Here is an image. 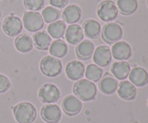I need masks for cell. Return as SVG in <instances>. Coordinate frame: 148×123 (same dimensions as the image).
<instances>
[{
  "mask_svg": "<svg viewBox=\"0 0 148 123\" xmlns=\"http://www.w3.org/2000/svg\"><path fill=\"white\" fill-rule=\"evenodd\" d=\"M13 114L18 123H33L37 117V110L30 102H20L13 108Z\"/></svg>",
  "mask_w": 148,
  "mask_h": 123,
  "instance_id": "cell-1",
  "label": "cell"
},
{
  "mask_svg": "<svg viewBox=\"0 0 148 123\" xmlns=\"http://www.w3.org/2000/svg\"><path fill=\"white\" fill-rule=\"evenodd\" d=\"M73 92L80 100L90 102L96 96L97 87L91 81L85 79H79L74 85Z\"/></svg>",
  "mask_w": 148,
  "mask_h": 123,
  "instance_id": "cell-2",
  "label": "cell"
},
{
  "mask_svg": "<svg viewBox=\"0 0 148 123\" xmlns=\"http://www.w3.org/2000/svg\"><path fill=\"white\" fill-rule=\"evenodd\" d=\"M62 67L63 66L61 60L52 56H45L40 60V71L48 77L57 76L62 72Z\"/></svg>",
  "mask_w": 148,
  "mask_h": 123,
  "instance_id": "cell-3",
  "label": "cell"
},
{
  "mask_svg": "<svg viewBox=\"0 0 148 123\" xmlns=\"http://www.w3.org/2000/svg\"><path fill=\"white\" fill-rule=\"evenodd\" d=\"M23 24L26 30L30 33H37L44 25V20L38 12H26L23 17Z\"/></svg>",
  "mask_w": 148,
  "mask_h": 123,
  "instance_id": "cell-4",
  "label": "cell"
},
{
  "mask_svg": "<svg viewBox=\"0 0 148 123\" xmlns=\"http://www.w3.org/2000/svg\"><path fill=\"white\" fill-rule=\"evenodd\" d=\"M119 14L116 4L111 0H105L99 4L97 10L98 17L103 22H111L115 20Z\"/></svg>",
  "mask_w": 148,
  "mask_h": 123,
  "instance_id": "cell-5",
  "label": "cell"
},
{
  "mask_svg": "<svg viewBox=\"0 0 148 123\" xmlns=\"http://www.w3.org/2000/svg\"><path fill=\"white\" fill-rule=\"evenodd\" d=\"M60 90L53 84H45L39 89L38 97L43 103H55L60 99Z\"/></svg>",
  "mask_w": 148,
  "mask_h": 123,
  "instance_id": "cell-6",
  "label": "cell"
},
{
  "mask_svg": "<svg viewBox=\"0 0 148 123\" xmlns=\"http://www.w3.org/2000/svg\"><path fill=\"white\" fill-rule=\"evenodd\" d=\"M2 29L6 35L10 37H15L22 33L23 24L22 20L12 14L6 17L2 23Z\"/></svg>",
  "mask_w": 148,
  "mask_h": 123,
  "instance_id": "cell-7",
  "label": "cell"
},
{
  "mask_svg": "<svg viewBox=\"0 0 148 123\" xmlns=\"http://www.w3.org/2000/svg\"><path fill=\"white\" fill-rule=\"evenodd\" d=\"M123 36L122 27L115 22L108 23L103 29L102 37L108 43L118 42Z\"/></svg>",
  "mask_w": 148,
  "mask_h": 123,
  "instance_id": "cell-8",
  "label": "cell"
},
{
  "mask_svg": "<svg viewBox=\"0 0 148 123\" xmlns=\"http://www.w3.org/2000/svg\"><path fill=\"white\" fill-rule=\"evenodd\" d=\"M40 115L48 123H57L62 118V110L57 105L49 104L41 108Z\"/></svg>",
  "mask_w": 148,
  "mask_h": 123,
  "instance_id": "cell-9",
  "label": "cell"
},
{
  "mask_svg": "<svg viewBox=\"0 0 148 123\" xmlns=\"http://www.w3.org/2000/svg\"><path fill=\"white\" fill-rule=\"evenodd\" d=\"M92 60L98 66L106 67L108 66L112 60V54L110 48L106 46H100L97 47L93 53Z\"/></svg>",
  "mask_w": 148,
  "mask_h": 123,
  "instance_id": "cell-10",
  "label": "cell"
},
{
  "mask_svg": "<svg viewBox=\"0 0 148 123\" xmlns=\"http://www.w3.org/2000/svg\"><path fill=\"white\" fill-rule=\"evenodd\" d=\"M82 107L80 99L74 95H68L62 101V108L65 113L70 116L79 113Z\"/></svg>",
  "mask_w": 148,
  "mask_h": 123,
  "instance_id": "cell-11",
  "label": "cell"
},
{
  "mask_svg": "<svg viewBox=\"0 0 148 123\" xmlns=\"http://www.w3.org/2000/svg\"><path fill=\"white\" fill-rule=\"evenodd\" d=\"M65 72L68 79L72 81H77L85 75V66L82 62L72 60L66 65Z\"/></svg>",
  "mask_w": 148,
  "mask_h": 123,
  "instance_id": "cell-12",
  "label": "cell"
},
{
  "mask_svg": "<svg viewBox=\"0 0 148 123\" xmlns=\"http://www.w3.org/2000/svg\"><path fill=\"white\" fill-rule=\"evenodd\" d=\"M111 54L116 60H127L132 56V48L127 42L118 41L113 45Z\"/></svg>",
  "mask_w": 148,
  "mask_h": 123,
  "instance_id": "cell-13",
  "label": "cell"
},
{
  "mask_svg": "<svg viewBox=\"0 0 148 123\" xmlns=\"http://www.w3.org/2000/svg\"><path fill=\"white\" fill-rule=\"evenodd\" d=\"M129 78L130 82L138 87H143L148 84V73L142 67H135L132 69Z\"/></svg>",
  "mask_w": 148,
  "mask_h": 123,
  "instance_id": "cell-14",
  "label": "cell"
},
{
  "mask_svg": "<svg viewBox=\"0 0 148 123\" xmlns=\"http://www.w3.org/2000/svg\"><path fill=\"white\" fill-rule=\"evenodd\" d=\"M66 41L72 45H77L84 38V33L82 27L77 24H72L68 26L65 32Z\"/></svg>",
  "mask_w": 148,
  "mask_h": 123,
  "instance_id": "cell-15",
  "label": "cell"
},
{
  "mask_svg": "<svg viewBox=\"0 0 148 123\" xmlns=\"http://www.w3.org/2000/svg\"><path fill=\"white\" fill-rule=\"evenodd\" d=\"M117 94L124 100H132L137 95L136 86L130 81H122L119 85Z\"/></svg>",
  "mask_w": 148,
  "mask_h": 123,
  "instance_id": "cell-16",
  "label": "cell"
},
{
  "mask_svg": "<svg viewBox=\"0 0 148 123\" xmlns=\"http://www.w3.org/2000/svg\"><path fill=\"white\" fill-rule=\"evenodd\" d=\"M82 16L81 8L77 4L68 5L62 12V18L68 24H75L77 22Z\"/></svg>",
  "mask_w": 148,
  "mask_h": 123,
  "instance_id": "cell-17",
  "label": "cell"
},
{
  "mask_svg": "<svg viewBox=\"0 0 148 123\" xmlns=\"http://www.w3.org/2000/svg\"><path fill=\"white\" fill-rule=\"evenodd\" d=\"M111 71L113 75L118 80L122 81L125 80L129 76V74L131 71V67L130 63L127 61L115 62L113 63Z\"/></svg>",
  "mask_w": 148,
  "mask_h": 123,
  "instance_id": "cell-18",
  "label": "cell"
},
{
  "mask_svg": "<svg viewBox=\"0 0 148 123\" xmlns=\"http://www.w3.org/2000/svg\"><path fill=\"white\" fill-rule=\"evenodd\" d=\"M14 46L20 53H25L33 49V41L29 35L23 33L19 35L14 40Z\"/></svg>",
  "mask_w": 148,
  "mask_h": 123,
  "instance_id": "cell-19",
  "label": "cell"
},
{
  "mask_svg": "<svg viewBox=\"0 0 148 123\" xmlns=\"http://www.w3.org/2000/svg\"><path fill=\"white\" fill-rule=\"evenodd\" d=\"M95 51V46L90 40L80 42L76 48L77 56L82 60H88L92 57Z\"/></svg>",
  "mask_w": 148,
  "mask_h": 123,
  "instance_id": "cell-20",
  "label": "cell"
},
{
  "mask_svg": "<svg viewBox=\"0 0 148 123\" xmlns=\"http://www.w3.org/2000/svg\"><path fill=\"white\" fill-rule=\"evenodd\" d=\"M51 36L46 31H38L33 35V43L38 50H48L51 46Z\"/></svg>",
  "mask_w": 148,
  "mask_h": 123,
  "instance_id": "cell-21",
  "label": "cell"
},
{
  "mask_svg": "<svg viewBox=\"0 0 148 123\" xmlns=\"http://www.w3.org/2000/svg\"><path fill=\"white\" fill-rule=\"evenodd\" d=\"M117 87V81L110 74L104 76L99 83V88L101 91L107 95L113 94L116 91Z\"/></svg>",
  "mask_w": 148,
  "mask_h": 123,
  "instance_id": "cell-22",
  "label": "cell"
},
{
  "mask_svg": "<svg viewBox=\"0 0 148 123\" xmlns=\"http://www.w3.org/2000/svg\"><path fill=\"white\" fill-rule=\"evenodd\" d=\"M68 52V46L64 40H56L51 43L49 47V53L51 56L55 58H63Z\"/></svg>",
  "mask_w": 148,
  "mask_h": 123,
  "instance_id": "cell-23",
  "label": "cell"
},
{
  "mask_svg": "<svg viewBox=\"0 0 148 123\" xmlns=\"http://www.w3.org/2000/svg\"><path fill=\"white\" fill-rule=\"evenodd\" d=\"M66 23L62 20H56L51 23L47 27V32L53 38L58 39L63 37L66 32Z\"/></svg>",
  "mask_w": 148,
  "mask_h": 123,
  "instance_id": "cell-24",
  "label": "cell"
},
{
  "mask_svg": "<svg viewBox=\"0 0 148 123\" xmlns=\"http://www.w3.org/2000/svg\"><path fill=\"white\" fill-rule=\"evenodd\" d=\"M83 28L87 37L91 39H95L101 33V26L97 20H88L84 23Z\"/></svg>",
  "mask_w": 148,
  "mask_h": 123,
  "instance_id": "cell-25",
  "label": "cell"
},
{
  "mask_svg": "<svg viewBox=\"0 0 148 123\" xmlns=\"http://www.w3.org/2000/svg\"><path fill=\"white\" fill-rule=\"evenodd\" d=\"M117 7L124 15H130L135 12L138 7L137 0H117Z\"/></svg>",
  "mask_w": 148,
  "mask_h": 123,
  "instance_id": "cell-26",
  "label": "cell"
},
{
  "mask_svg": "<svg viewBox=\"0 0 148 123\" xmlns=\"http://www.w3.org/2000/svg\"><path fill=\"white\" fill-rule=\"evenodd\" d=\"M103 73V71L95 64H90L87 66L85 70V77L89 81L97 82L101 79Z\"/></svg>",
  "mask_w": 148,
  "mask_h": 123,
  "instance_id": "cell-27",
  "label": "cell"
},
{
  "mask_svg": "<svg viewBox=\"0 0 148 123\" xmlns=\"http://www.w3.org/2000/svg\"><path fill=\"white\" fill-rule=\"evenodd\" d=\"M43 20L46 23H52L56 22L60 16V12L53 7H47L43 10L41 14Z\"/></svg>",
  "mask_w": 148,
  "mask_h": 123,
  "instance_id": "cell-28",
  "label": "cell"
},
{
  "mask_svg": "<svg viewBox=\"0 0 148 123\" xmlns=\"http://www.w3.org/2000/svg\"><path fill=\"white\" fill-rule=\"evenodd\" d=\"M23 4L26 9L30 11H39L43 8L45 0H23Z\"/></svg>",
  "mask_w": 148,
  "mask_h": 123,
  "instance_id": "cell-29",
  "label": "cell"
},
{
  "mask_svg": "<svg viewBox=\"0 0 148 123\" xmlns=\"http://www.w3.org/2000/svg\"><path fill=\"white\" fill-rule=\"evenodd\" d=\"M11 86V83L8 78L3 74H0V94L7 92Z\"/></svg>",
  "mask_w": 148,
  "mask_h": 123,
  "instance_id": "cell-30",
  "label": "cell"
},
{
  "mask_svg": "<svg viewBox=\"0 0 148 123\" xmlns=\"http://www.w3.org/2000/svg\"><path fill=\"white\" fill-rule=\"evenodd\" d=\"M49 4L55 8L62 9L68 4L69 0H49Z\"/></svg>",
  "mask_w": 148,
  "mask_h": 123,
  "instance_id": "cell-31",
  "label": "cell"
}]
</instances>
